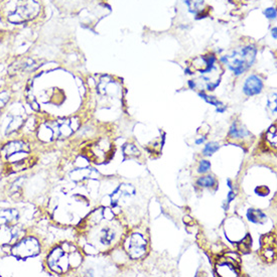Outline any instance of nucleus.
Segmentation results:
<instances>
[{
	"mask_svg": "<svg viewBox=\"0 0 277 277\" xmlns=\"http://www.w3.org/2000/svg\"><path fill=\"white\" fill-rule=\"evenodd\" d=\"M44 13L42 0H0V22L15 27H30Z\"/></svg>",
	"mask_w": 277,
	"mask_h": 277,
	"instance_id": "nucleus-1",
	"label": "nucleus"
},
{
	"mask_svg": "<svg viewBox=\"0 0 277 277\" xmlns=\"http://www.w3.org/2000/svg\"><path fill=\"white\" fill-rule=\"evenodd\" d=\"M256 52L255 47L245 46L240 50H235L231 55H225L222 58V62H224L236 75H241L252 66Z\"/></svg>",
	"mask_w": 277,
	"mask_h": 277,
	"instance_id": "nucleus-2",
	"label": "nucleus"
},
{
	"mask_svg": "<svg viewBox=\"0 0 277 277\" xmlns=\"http://www.w3.org/2000/svg\"><path fill=\"white\" fill-rule=\"evenodd\" d=\"M261 256L267 262L275 260L276 256V238L275 235L270 233L265 235L261 240Z\"/></svg>",
	"mask_w": 277,
	"mask_h": 277,
	"instance_id": "nucleus-3",
	"label": "nucleus"
},
{
	"mask_svg": "<svg viewBox=\"0 0 277 277\" xmlns=\"http://www.w3.org/2000/svg\"><path fill=\"white\" fill-rule=\"evenodd\" d=\"M129 255L135 259L139 256H141L144 251H145V241L142 238V236L138 234H134L130 239H129Z\"/></svg>",
	"mask_w": 277,
	"mask_h": 277,
	"instance_id": "nucleus-4",
	"label": "nucleus"
},
{
	"mask_svg": "<svg viewBox=\"0 0 277 277\" xmlns=\"http://www.w3.org/2000/svg\"><path fill=\"white\" fill-rule=\"evenodd\" d=\"M263 88V83L261 81L260 78H258L255 75L250 76L243 87V91L247 96H254V95H258Z\"/></svg>",
	"mask_w": 277,
	"mask_h": 277,
	"instance_id": "nucleus-5",
	"label": "nucleus"
},
{
	"mask_svg": "<svg viewBox=\"0 0 277 277\" xmlns=\"http://www.w3.org/2000/svg\"><path fill=\"white\" fill-rule=\"evenodd\" d=\"M247 218L250 222L254 224H264L267 217L266 215L261 212L260 210H255V209H249L247 212Z\"/></svg>",
	"mask_w": 277,
	"mask_h": 277,
	"instance_id": "nucleus-6",
	"label": "nucleus"
},
{
	"mask_svg": "<svg viewBox=\"0 0 277 277\" xmlns=\"http://www.w3.org/2000/svg\"><path fill=\"white\" fill-rule=\"evenodd\" d=\"M250 133L246 130V129H242V128H238L237 127V124L234 123L230 129V135L233 137V138H243L247 135H249Z\"/></svg>",
	"mask_w": 277,
	"mask_h": 277,
	"instance_id": "nucleus-7",
	"label": "nucleus"
},
{
	"mask_svg": "<svg viewBox=\"0 0 277 277\" xmlns=\"http://www.w3.org/2000/svg\"><path fill=\"white\" fill-rule=\"evenodd\" d=\"M215 183H216V180H215L213 177H211V176L201 178V179H199V180H198V182H197L198 186H200V187H204V188L213 187V186L215 185Z\"/></svg>",
	"mask_w": 277,
	"mask_h": 277,
	"instance_id": "nucleus-8",
	"label": "nucleus"
},
{
	"mask_svg": "<svg viewBox=\"0 0 277 277\" xmlns=\"http://www.w3.org/2000/svg\"><path fill=\"white\" fill-rule=\"evenodd\" d=\"M219 149V144L215 143V142H211L208 143L204 149V154L205 155H212L213 153H215L217 150Z\"/></svg>",
	"mask_w": 277,
	"mask_h": 277,
	"instance_id": "nucleus-9",
	"label": "nucleus"
},
{
	"mask_svg": "<svg viewBox=\"0 0 277 277\" xmlns=\"http://www.w3.org/2000/svg\"><path fill=\"white\" fill-rule=\"evenodd\" d=\"M200 96H201L203 99H205L208 103H210V104H212V105H214V106H217V107L222 106V103L219 102L215 97L208 96V95H206L205 93H200Z\"/></svg>",
	"mask_w": 277,
	"mask_h": 277,
	"instance_id": "nucleus-10",
	"label": "nucleus"
},
{
	"mask_svg": "<svg viewBox=\"0 0 277 277\" xmlns=\"http://www.w3.org/2000/svg\"><path fill=\"white\" fill-rule=\"evenodd\" d=\"M9 94H8V92H6V91H4V92H2V93H0V110H1L4 106H5V104H6V102L9 100Z\"/></svg>",
	"mask_w": 277,
	"mask_h": 277,
	"instance_id": "nucleus-11",
	"label": "nucleus"
},
{
	"mask_svg": "<svg viewBox=\"0 0 277 277\" xmlns=\"http://www.w3.org/2000/svg\"><path fill=\"white\" fill-rule=\"evenodd\" d=\"M211 168V163L208 160H202L200 163V168H199V173L205 174L209 171V169Z\"/></svg>",
	"mask_w": 277,
	"mask_h": 277,
	"instance_id": "nucleus-12",
	"label": "nucleus"
},
{
	"mask_svg": "<svg viewBox=\"0 0 277 277\" xmlns=\"http://www.w3.org/2000/svg\"><path fill=\"white\" fill-rule=\"evenodd\" d=\"M264 14L266 15L267 18L273 19V18L276 17V10H275V8L270 7V8H267V9L264 11Z\"/></svg>",
	"mask_w": 277,
	"mask_h": 277,
	"instance_id": "nucleus-13",
	"label": "nucleus"
},
{
	"mask_svg": "<svg viewBox=\"0 0 277 277\" xmlns=\"http://www.w3.org/2000/svg\"><path fill=\"white\" fill-rule=\"evenodd\" d=\"M234 198H235V194H234L233 192H230L229 195H228V201H229V203H230Z\"/></svg>",
	"mask_w": 277,
	"mask_h": 277,
	"instance_id": "nucleus-14",
	"label": "nucleus"
},
{
	"mask_svg": "<svg viewBox=\"0 0 277 277\" xmlns=\"http://www.w3.org/2000/svg\"><path fill=\"white\" fill-rule=\"evenodd\" d=\"M272 36H273L274 38H276V27H274V28L272 29Z\"/></svg>",
	"mask_w": 277,
	"mask_h": 277,
	"instance_id": "nucleus-15",
	"label": "nucleus"
},
{
	"mask_svg": "<svg viewBox=\"0 0 277 277\" xmlns=\"http://www.w3.org/2000/svg\"><path fill=\"white\" fill-rule=\"evenodd\" d=\"M204 141H205V137H204V138H201V139H199V140H197L196 143H197V144H201V143H203Z\"/></svg>",
	"mask_w": 277,
	"mask_h": 277,
	"instance_id": "nucleus-16",
	"label": "nucleus"
}]
</instances>
